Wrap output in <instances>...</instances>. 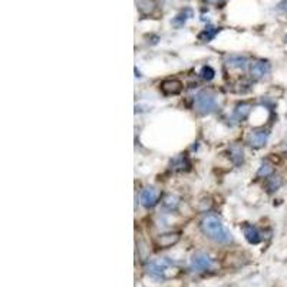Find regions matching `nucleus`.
Wrapping results in <instances>:
<instances>
[{
    "label": "nucleus",
    "instance_id": "nucleus-9",
    "mask_svg": "<svg viewBox=\"0 0 287 287\" xmlns=\"http://www.w3.org/2000/svg\"><path fill=\"white\" fill-rule=\"evenodd\" d=\"M178 241H180V234L178 233H167V234H161L160 237L157 239V244L161 248H168L173 247Z\"/></svg>",
    "mask_w": 287,
    "mask_h": 287
},
{
    "label": "nucleus",
    "instance_id": "nucleus-5",
    "mask_svg": "<svg viewBox=\"0 0 287 287\" xmlns=\"http://www.w3.org/2000/svg\"><path fill=\"white\" fill-rule=\"evenodd\" d=\"M250 73L254 79H264L270 73V65L263 61H254L250 64Z\"/></svg>",
    "mask_w": 287,
    "mask_h": 287
},
{
    "label": "nucleus",
    "instance_id": "nucleus-3",
    "mask_svg": "<svg viewBox=\"0 0 287 287\" xmlns=\"http://www.w3.org/2000/svg\"><path fill=\"white\" fill-rule=\"evenodd\" d=\"M171 266H173V263L167 259L152 260L151 263H148V266H147V274L151 276L152 279L160 280V281L165 280L167 279V271Z\"/></svg>",
    "mask_w": 287,
    "mask_h": 287
},
{
    "label": "nucleus",
    "instance_id": "nucleus-12",
    "mask_svg": "<svg viewBox=\"0 0 287 287\" xmlns=\"http://www.w3.org/2000/svg\"><path fill=\"white\" fill-rule=\"evenodd\" d=\"M251 111V106L248 104H240L234 109V118L237 121H244L248 117V113Z\"/></svg>",
    "mask_w": 287,
    "mask_h": 287
},
{
    "label": "nucleus",
    "instance_id": "nucleus-4",
    "mask_svg": "<svg viewBox=\"0 0 287 287\" xmlns=\"http://www.w3.org/2000/svg\"><path fill=\"white\" fill-rule=\"evenodd\" d=\"M213 259L203 251H197L191 257V269L194 271H206L213 267Z\"/></svg>",
    "mask_w": 287,
    "mask_h": 287
},
{
    "label": "nucleus",
    "instance_id": "nucleus-19",
    "mask_svg": "<svg viewBox=\"0 0 287 287\" xmlns=\"http://www.w3.org/2000/svg\"><path fill=\"white\" fill-rule=\"evenodd\" d=\"M280 185H281V180H280L279 177H271V178H269V181H267V190L269 191H276Z\"/></svg>",
    "mask_w": 287,
    "mask_h": 287
},
{
    "label": "nucleus",
    "instance_id": "nucleus-18",
    "mask_svg": "<svg viewBox=\"0 0 287 287\" xmlns=\"http://www.w3.org/2000/svg\"><path fill=\"white\" fill-rule=\"evenodd\" d=\"M215 72L211 66H203V69L199 72V76L203 78L204 80H211L214 78Z\"/></svg>",
    "mask_w": 287,
    "mask_h": 287
},
{
    "label": "nucleus",
    "instance_id": "nucleus-21",
    "mask_svg": "<svg viewBox=\"0 0 287 287\" xmlns=\"http://www.w3.org/2000/svg\"><path fill=\"white\" fill-rule=\"evenodd\" d=\"M210 3H218V2H223V0H207Z\"/></svg>",
    "mask_w": 287,
    "mask_h": 287
},
{
    "label": "nucleus",
    "instance_id": "nucleus-11",
    "mask_svg": "<svg viewBox=\"0 0 287 287\" xmlns=\"http://www.w3.org/2000/svg\"><path fill=\"white\" fill-rule=\"evenodd\" d=\"M227 66L232 69H244L247 66V59L244 56L232 55L227 59Z\"/></svg>",
    "mask_w": 287,
    "mask_h": 287
},
{
    "label": "nucleus",
    "instance_id": "nucleus-13",
    "mask_svg": "<svg viewBox=\"0 0 287 287\" xmlns=\"http://www.w3.org/2000/svg\"><path fill=\"white\" fill-rule=\"evenodd\" d=\"M190 17H192L191 9H185V10H183L181 13H178V15L174 17L173 23H174V26H177V27H181V26L185 24V22H187Z\"/></svg>",
    "mask_w": 287,
    "mask_h": 287
},
{
    "label": "nucleus",
    "instance_id": "nucleus-14",
    "mask_svg": "<svg viewBox=\"0 0 287 287\" xmlns=\"http://www.w3.org/2000/svg\"><path fill=\"white\" fill-rule=\"evenodd\" d=\"M218 31L220 29H217L214 26H208V27H206L203 32L199 33L198 39L203 40V42H211L215 38V35L218 33Z\"/></svg>",
    "mask_w": 287,
    "mask_h": 287
},
{
    "label": "nucleus",
    "instance_id": "nucleus-20",
    "mask_svg": "<svg viewBox=\"0 0 287 287\" xmlns=\"http://www.w3.org/2000/svg\"><path fill=\"white\" fill-rule=\"evenodd\" d=\"M184 162H185V160H184L183 157H178V158H176V160L171 162V167L174 165V168H178V169H183V168H184Z\"/></svg>",
    "mask_w": 287,
    "mask_h": 287
},
{
    "label": "nucleus",
    "instance_id": "nucleus-10",
    "mask_svg": "<svg viewBox=\"0 0 287 287\" xmlns=\"http://www.w3.org/2000/svg\"><path fill=\"white\" fill-rule=\"evenodd\" d=\"M244 237H246V240H247L250 244H259L262 241L260 232L255 227H253V225L244 227Z\"/></svg>",
    "mask_w": 287,
    "mask_h": 287
},
{
    "label": "nucleus",
    "instance_id": "nucleus-17",
    "mask_svg": "<svg viewBox=\"0 0 287 287\" xmlns=\"http://www.w3.org/2000/svg\"><path fill=\"white\" fill-rule=\"evenodd\" d=\"M178 197H176V195H173V194H168L167 197L164 198V207L168 208V210H176L177 206H178Z\"/></svg>",
    "mask_w": 287,
    "mask_h": 287
},
{
    "label": "nucleus",
    "instance_id": "nucleus-8",
    "mask_svg": "<svg viewBox=\"0 0 287 287\" xmlns=\"http://www.w3.org/2000/svg\"><path fill=\"white\" fill-rule=\"evenodd\" d=\"M183 89V83L178 79H167L161 83V91L165 95H177Z\"/></svg>",
    "mask_w": 287,
    "mask_h": 287
},
{
    "label": "nucleus",
    "instance_id": "nucleus-6",
    "mask_svg": "<svg viewBox=\"0 0 287 287\" xmlns=\"http://www.w3.org/2000/svg\"><path fill=\"white\" fill-rule=\"evenodd\" d=\"M269 136H270V132L269 131H253L247 138V142L250 147H253V148H262L264 147L267 141H269Z\"/></svg>",
    "mask_w": 287,
    "mask_h": 287
},
{
    "label": "nucleus",
    "instance_id": "nucleus-16",
    "mask_svg": "<svg viewBox=\"0 0 287 287\" xmlns=\"http://www.w3.org/2000/svg\"><path fill=\"white\" fill-rule=\"evenodd\" d=\"M271 174H273V165L269 164V162H263L260 165V168H259V171H257V176L260 177V178H267Z\"/></svg>",
    "mask_w": 287,
    "mask_h": 287
},
{
    "label": "nucleus",
    "instance_id": "nucleus-2",
    "mask_svg": "<svg viewBox=\"0 0 287 287\" xmlns=\"http://www.w3.org/2000/svg\"><path fill=\"white\" fill-rule=\"evenodd\" d=\"M215 98L211 92L208 91H201L195 96V101H194V108L195 111L201 113V115H207L215 109Z\"/></svg>",
    "mask_w": 287,
    "mask_h": 287
},
{
    "label": "nucleus",
    "instance_id": "nucleus-15",
    "mask_svg": "<svg viewBox=\"0 0 287 287\" xmlns=\"http://www.w3.org/2000/svg\"><path fill=\"white\" fill-rule=\"evenodd\" d=\"M230 158L236 165H241L243 161H244V152L240 147H233L230 150Z\"/></svg>",
    "mask_w": 287,
    "mask_h": 287
},
{
    "label": "nucleus",
    "instance_id": "nucleus-1",
    "mask_svg": "<svg viewBox=\"0 0 287 287\" xmlns=\"http://www.w3.org/2000/svg\"><path fill=\"white\" fill-rule=\"evenodd\" d=\"M201 230H203V233L207 236L208 239L213 240L215 243L228 244V243L233 241L232 233L224 227L223 221L214 214L206 215L201 220Z\"/></svg>",
    "mask_w": 287,
    "mask_h": 287
},
{
    "label": "nucleus",
    "instance_id": "nucleus-7",
    "mask_svg": "<svg viewBox=\"0 0 287 287\" xmlns=\"http://www.w3.org/2000/svg\"><path fill=\"white\" fill-rule=\"evenodd\" d=\"M157 203H158V192H157V190L152 188V187L145 188L142 194H141V204L145 208H152Z\"/></svg>",
    "mask_w": 287,
    "mask_h": 287
}]
</instances>
